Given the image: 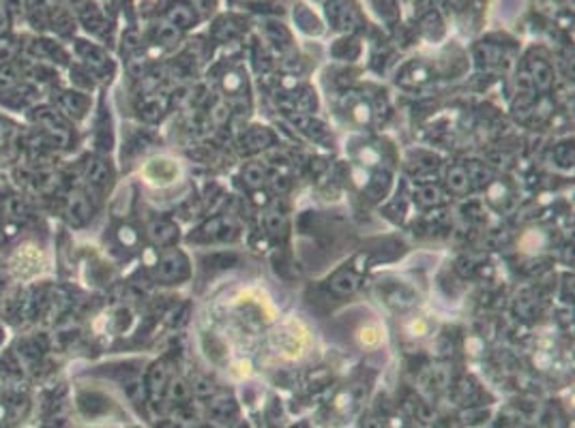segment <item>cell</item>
<instances>
[{"label": "cell", "instance_id": "obj_1", "mask_svg": "<svg viewBox=\"0 0 575 428\" xmlns=\"http://www.w3.org/2000/svg\"><path fill=\"white\" fill-rule=\"evenodd\" d=\"M329 20L338 31H355L361 24V15L352 0H331L327 7Z\"/></svg>", "mask_w": 575, "mask_h": 428}, {"label": "cell", "instance_id": "obj_2", "mask_svg": "<svg viewBox=\"0 0 575 428\" xmlns=\"http://www.w3.org/2000/svg\"><path fill=\"white\" fill-rule=\"evenodd\" d=\"M75 52L78 56L84 61V65L89 66L93 73H103L105 69H112L110 56L103 52L100 45L91 43V41H75Z\"/></svg>", "mask_w": 575, "mask_h": 428}, {"label": "cell", "instance_id": "obj_3", "mask_svg": "<svg viewBox=\"0 0 575 428\" xmlns=\"http://www.w3.org/2000/svg\"><path fill=\"white\" fill-rule=\"evenodd\" d=\"M157 274L164 283H174L187 276V260L181 251H168L162 260H160V268Z\"/></svg>", "mask_w": 575, "mask_h": 428}, {"label": "cell", "instance_id": "obj_4", "mask_svg": "<svg viewBox=\"0 0 575 428\" xmlns=\"http://www.w3.org/2000/svg\"><path fill=\"white\" fill-rule=\"evenodd\" d=\"M166 20L174 29L187 31L198 22V15H196L194 7L185 4V2H174V4H170L168 11H166Z\"/></svg>", "mask_w": 575, "mask_h": 428}, {"label": "cell", "instance_id": "obj_5", "mask_svg": "<svg viewBox=\"0 0 575 428\" xmlns=\"http://www.w3.org/2000/svg\"><path fill=\"white\" fill-rule=\"evenodd\" d=\"M361 288V276L352 270H341L331 279V290L339 296H352Z\"/></svg>", "mask_w": 575, "mask_h": 428}, {"label": "cell", "instance_id": "obj_6", "mask_svg": "<svg viewBox=\"0 0 575 428\" xmlns=\"http://www.w3.org/2000/svg\"><path fill=\"white\" fill-rule=\"evenodd\" d=\"M446 182H449V189L458 196H464L469 189H471V180H469V174H466V167L462 165H455L449 169L446 174Z\"/></svg>", "mask_w": 575, "mask_h": 428}, {"label": "cell", "instance_id": "obj_7", "mask_svg": "<svg viewBox=\"0 0 575 428\" xmlns=\"http://www.w3.org/2000/svg\"><path fill=\"white\" fill-rule=\"evenodd\" d=\"M531 80H533L535 86H540L542 91H547L552 86V82H554V71L542 59L531 61Z\"/></svg>", "mask_w": 575, "mask_h": 428}, {"label": "cell", "instance_id": "obj_8", "mask_svg": "<svg viewBox=\"0 0 575 428\" xmlns=\"http://www.w3.org/2000/svg\"><path fill=\"white\" fill-rule=\"evenodd\" d=\"M89 182L93 185V187H100V189H107L110 187V182H112V178H114V174H112V169L107 167V164H103V161H93V164H89Z\"/></svg>", "mask_w": 575, "mask_h": 428}, {"label": "cell", "instance_id": "obj_9", "mask_svg": "<svg viewBox=\"0 0 575 428\" xmlns=\"http://www.w3.org/2000/svg\"><path fill=\"white\" fill-rule=\"evenodd\" d=\"M151 238L162 244V247H168L176 238H178V228L170 221H155L151 226Z\"/></svg>", "mask_w": 575, "mask_h": 428}, {"label": "cell", "instance_id": "obj_10", "mask_svg": "<svg viewBox=\"0 0 575 428\" xmlns=\"http://www.w3.org/2000/svg\"><path fill=\"white\" fill-rule=\"evenodd\" d=\"M273 135L267 129H251L245 135L243 144L247 146V150H263L267 146H271ZM243 146V148H245Z\"/></svg>", "mask_w": 575, "mask_h": 428}, {"label": "cell", "instance_id": "obj_11", "mask_svg": "<svg viewBox=\"0 0 575 428\" xmlns=\"http://www.w3.org/2000/svg\"><path fill=\"white\" fill-rule=\"evenodd\" d=\"M265 178H267V174H265L263 165L249 164L243 169V180L254 191H258L265 185Z\"/></svg>", "mask_w": 575, "mask_h": 428}, {"label": "cell", "instance_id": "obj_12", "mask_svg": "<svg viewBox=\"0 0 575 428\" xmlns=\"http://www.w3.org/2000/svg\"><path fill=\"white\" fill-rule=\"evenodd\" d=\"M295 20H297V24L304 29L305 33H320V22L316 20V15L311 13V11H307L305 7H297V11H295Z\"/></svg>", "mask_w": 575, "mask_h": 428}, {"label": "cell", "instance_id": "obj_13", "mask_svg": "<svg viewBox=\"0 0 575 428\" xmlns=\"http://www.w3.org/2000/svg\"><path fill=\"white\" fill-rule=\"evenodd\" d=\"M417 201L421 203V206H425V208H430V206H439L440 201H442V191H440L439 187H434V185H425V187H421L419 191H417Z\"/></svg>", "mask_w": 575, "mask_h": 428}, {"label": "cell", "instance_id": "obj_14", "mask_svg": "<svg viewBox=\"0 0 575 428\" xmlns=\"http://www.w3.org/2000/svg\"><path fill=\"white\" fill-rule=\"evenodd\" d=\"M466 174H469V180H471V185L474 182V185H479V187H485V185L492 180V174H490V169H487L485 165L479 164V161L469 164Z\"/></svg>", "mask_w": 575, "mask_h": 428}, {"label": "cell", "instance_id": "obj_15", "mask_svg": "<svg viewBox=\"0 0 575 428\" xmlns=\"http://www.w3.org/2000/svg\"><path fill=\"white\" fill-rule=\"evenodd\" d=\"M86 105H89L86 97H82V95H78V93H68L65 100H63V109H68L69 114H75V118L84 116Z\"/></svg>", "mask_w": 575, "mask_h": 428}, {"label": "cell", "instance_id": "obj_16", "mask_svg": "<svg viewBox=\"0 0 575 428\" xmlns=\"http://www.w3.org/2000/svg\"><path fill=\"white\" fill-rule=\"evenodd\" d=\"M265 223H267V231L273 233V236H284L286 230H288L286 215H281V212H277V210L267 212V217H265Z\"/></svg>", "mask_w": 575, "mask_h": 428}, {"label": "cell", "instance_id": "obj_17", "mask_svg": "<svg viewBox=\"0 0 575 428\" xmlns=\"http://www.w3.org/2000/svg\"><path fill=\"white\" fill-rule=\"evenodd\" d=\"M166 382H168V368L164 364H157L151 373V388L157 393L166 386Z\"/></svg>", "mask_w": 575, "mask_h": 428}, {"label": "cell", "instance_id": "obj_18", "mask_svg": "<svg viewBox=\"0 0 575 428\" xmlns=\"http://www.w3.org/2000/svg\"><path fill=\"white\" fill-rule=\"evenodd\" d=\"M201 238H217L222 231H224V219L222 217H215V219H211V221H206L203 228H201Z\"/></svg>", "mask_w": 575, "mask_h": 428}, {"label": "cell", "instance_id": "obj_19", "mask_svg": "<svg viewBox=\"0 0 575 428\" xmlns=\"http://www.w3.org/2000/svg\"><path fill=\"white\" fill-rule=\"evenodd\" d=\"M181 36V31L178 29H174L172 24H164L160 31H157V39L164 43V45H172V43H176V39Z\"/></svg>", "mask_w": 575, "mask_h": 428}, {"label": "cell", "instance_id": "obj_20", "mask_svg": "<svg viewBox=\"0 0 575 428\" xmlns=\"http://www.w3.org/2000/svg\"><path fill=\"white\" fill-rule=\"evenodd\" d=\"M556 159L563 167H569V165L574 164V146H569V144L558 146L556 148Z\"/></svg>", "mask_w": 575, "mask_h": 428}, {"label": "cell", "instance_id": "obj_21", "mask_svg": "<svg viewBox=\"0 0 575 428\" xmlns=\"http://www.w3.org/2000/svg\"><path fill=\"white\" fill-rule=\"evenodd\" d=\"M267 33H269L275 43H290V33L281 24H269Z\"/></svg>", "mask_w": 575, "mask_h": 428}, {"label": "cell", "instance_id": "obj_22", "mask_svg": "<svg viewBox=\"0 0 575 428\" xmlns=\"http://www.w3.org/2000/svg\"><path fill=\"white\" fill-rule=\"evenodd\" d=\"M434 29H437L439 33H442V22H440V15L437 11H430V13L423 18V31L432 33Z\"/></svg>", "mask_w": 575, "mask_h": 428}, {"label": "cell", "instance_id": "obj_23", "mask_svg": "<svg viewBox=\"0 0 575 428\" xmlns=\"http://www.w3.org/2000/svg\"><path fill=\"white\" fill-rule=\"evenodd\" d=\"M531 306H537V304H535V302H531L528 297H522V300L517 302V313H520L522 317L531 320V317H535V311H531Z\"/></svg>", "mask_w": 575, "mask_h": 428}, {"label": "cell", "instance_id": "obj_24", "mask_svg": "<svg viewBox=\"0 0 575 428\" xmlns=\"http://www.w3.org/2000/svg\"><path fill=\"white\" fill-rule=\"evenodd\" d=\"M194 393L198 396H208L213 395V384L208 382V379H203V377H198L196 382H194Z\"/></svg>", "mask_w": 575, "mask_h": 428}, {"label": "cell", "instance_id": "obj_25", "mask_svg": "<svg viewBox=\"0 0 575 428\" xmlns=\"http://www.w3.org/2000/svg\"><path fill=\"white\" fill-rule=\"evenodd\" d=\"M7 24H9V11H7V4L0 0V34L7 31Z\"/></svg>", "mask_w": 575, "mask_h": 428}, {"label": "cell", "instance_id": "obj_26", "mask_svg": "<svg viewBox=\"0 0 575 428\" xmlns=\"http://www.w3.org/2000/svg\"><path fill=\"white\" fill-rule=\"evenodd\" d=\"M273 185H275V189H277V191H286V189H288V182H286V178H277Z\"/></svg>", "mask_w": 575, "mask_h": 428}, {"label": "cell", "instance_id": "obj_27", "mask_svg": "<svg viewBox=\"0 0 575 428\" xmlns=\"http://www.w3.org/2000/svg\"><path fill=\"white\" fill-rule=\"evenodd\" d=\"M256 203H267V194L256 191Z\"/></svg>", "mask_w": 575, "mask_h": 428}]
</instances>
